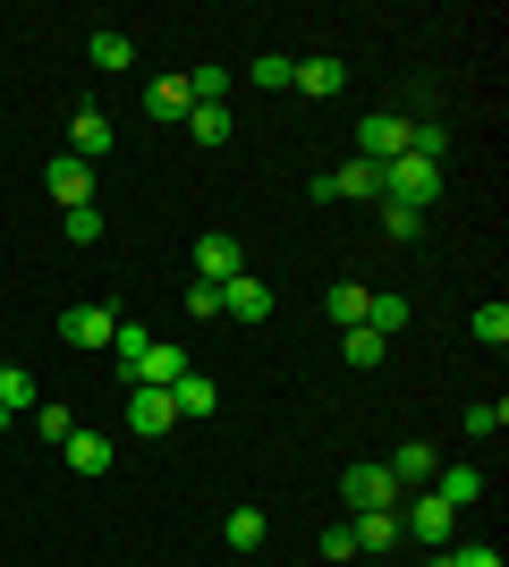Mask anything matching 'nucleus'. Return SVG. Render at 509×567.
I'll return each instance as SVG.
<instances>
[{
	"label": "nucleus",
	"mask_w": 509,
	"mask_h": 567,
	"mask_svg": "<svg viewBox=\"0 0 509 567\" xmlns=\"http://www.w3.org/2000/svg\"><path fill=\"white\" fill-rule=\"evenodd\" d=\"M221 313H230V322H264V313H272V288L255 280V271H238V280H221Z\"/></svg>",
	"instance_id": "11"
},
{
	"label": "nucleus",
	"mask_w": 509,
	"mask_h": 567,
	"mask_svg": "<svg viewBox=\"0 0 509 567\" xmlns=\"http://www.w3.org/2000/svg\"><path fill=\"white\" fill-rule=\"evenodd\" d=\"M348 534H357V550H399L408 543V534H399V508H365Z\"/></svg>",
	"instance_id": "18"
},
{
	"label": "nucleus",
	"mask_w": 509,
	"mask_h": 567,
	"mask_svg": "<svg viewBox=\"0 0 509 567\" xmlns=\"http://www.w3.org/2000/svg\"><path fill=\"white\" fill-rule=\"evenodd\" d=\"M0 406H9V415H34V373H26V364H0Z\"/></svg>",
	"instance_id": "25"
},
{
	"label": "nucleus",
	"mask_w": 509,
	"mask_h": 567,
	"mask_svg": "<svg viewBox=\"0 0 509 567\" xmlns=\"http://www.w3.org/2000/svg\"><path fill=\"white\" fill-rule=\"evenodd\" d=\"M441 559H450V567H501V550H492V543H467V550H441Z\"/></svg>",
	"instance_id": "36"
},
{
	"label": "nucleus",
	"mask_w": 509,
	"mask_h": 567,
	"mask_svg": "<svg viewBox=\"0 0 509 567\" xmlns=\"http://www.w3.org/2000/svg\"><path fill=\"white\" fill-rule=\"evenodd\" d=\"M434 499H441V508H476V499H485V474H476V466H441Z\"/></svg>",
	"instance_id": "17"
},
{
	"label": "nucleus",
	"mask_w": 509,
	"mask_h": 567,
	"mask_svg": "<svg viewBox=\"0 0 509 567\" xmlns=\"http://www.w3.org/2000/svg\"><path fill=\"white\" fill-rule=\"evenodd\" d=\"M179 306H187L195 322H221V288H213V280H187V297H179Z\"/></svg>",
	"instance_id": "32"
},
{
	"label": "nucleus",
	"mask_w": 509,
	"mask_h": 567,
	"mask_svg": "<svg viewBox=\"0 0 509 567\" xmlns=\"http://www.w3.org/2000/svg\"><path fill=\"white\" fill-rule=\"evenodd\" d=\"M339 499H348V508H399V483H390V466H348L339 474Z\"/></svg>",
	"instance_id": "5"
},
{
	"label": "nucleus",
	"mask_w": 509,
	"mask_h": 567,
	"mask_svg": "<svg viewBox=\"0 0 509 567\" xmlns=\"http://www.w3.org/2000/svg\"><path fill=\"white\" fill-rule=\"evenodd\" d=\"M128 432H145V441L179 432V406H170V390H128Z\"/></svg>",
	"instance_id": "10"
},
{
	"label": "nucleus",
	"mask_w": 509,
	"mask_h": 567,
	"mask_svg": "<svg viewBox=\"0 0 509 567\" xmlns=\"http://www.w3.org/2000/svg\"><path fill=\"white\" fill-rule=\"evenodd\" d=\"M145 348H153V331H136V322H120V331H111V355H120V373H136V364H145Z\"/></svg>",
	"instance_id": "27"
},
{
	"label": "nucleus",
	"mask_w": 509,
	"mask_h": 567,
	"mask_svg": "<svg viewBox=\"0 0 509 567\" xmlns=\"http://www.w3.org/2000/svg\"><path fill=\"white\" fill-rule=\"evenodd\" d=\"M383 466H390V483H399V492H425V483L441 474V457H434V441H399Z\"/></svg>",
	"instance_id": "9"
},
{
	"label": "nucleus",
	"mask_w": 509,
	"mask_h": 567,
	"mask_svg": "<svg viewBox=\"0 0 509 567\" xmlns=\"http://www.w3.org/2000/svg\"><path fill=\"white\" fill-rule=\"evenodd\" d=\"M408 297H374V306H365V331H383V339H399V331H408Z\"/></svg>",
	"instance_id": "24"
},
{
	"label": "nucleus",
	"mask_w": 509,
	"mask_h": 567,
	"mask_svg": "<svg viewBox=\"0 0 509 567\" xmlns=\"http://www.w3.org/2000/svg\"><path fill=\"white\" fill-rule=\"evenodd\" d=\"M399 153H408V118H399V111H374L357 127V162L383 169V162H399Z\"/></svg>",
	"instance_id": "3"
},
{
	"label": "nucleus",
	"mask_w": 509,
	"mask_h": 567,
	"mask_svg": "<svg viewBox=\"0 0 509 567\" xmlns=\"http://www.w3.org/2000/svg\"><path fill=\"white\" fill-rule=\"evenodd\" d=\"M34 432H43L51 450H60V441L77 432V415H69V406H51V399H34Z\"/></svg>",
	"instance_id": "29"
},
{
	"label": "nucleus",
	"mask_w": 509,
	"mask_h": 567,
	"mask_svg": "<svg viewBox=\"0 0 509 567\" xmlns=\"http://www.w3.org/2000/svg\"><path fill=\"white\" fill-rule=\"evenodd\" d=\"M69 153H77V162H102V153H111V118H102V111H77L69 118Z\"/></svg>",
	"instance_id": "16"
},
{
	"label": "nucleus",
	"mask_w": 509,
	"mask_h": 567,
	"mask_svg": "<svg viewBox=\"0 0 509 567\" xmlns=\"http://www.w3.org/2000/svg\"><path fill=\"white\" fill-rule=\"evenodd\" d=\"M60 457H69L77 474H111V441H102V432H69V441H60Z\"/></svg>",
	"instance_id": "19"
},
{
	"label": "nucleus",
	"mask_w": 509,
	"mask_h": 567,
	"mask_svg": "<svg viewBox=\"0 0 509 567\" xmlns=\"http://www.w3.org/2000/svg\"><path fill=\"white\" fill-rule=\"evenodd\" d=\"M9 424H18V415H9V406H0V432H9Z\"/></svg>",
	"instance_id": "37"
},
{
	"label": "nucleus",
	"mask_w": 509,
	"mask_h": 567,
	"mask_svg": "<svg viewBox=\"0 0 509 567\" xmlns=\"http://www.w3.org/2000/svg\"><path fill=\"white\" fill-rule=\"evenodd\" d=\"M187 136L195 144H230V102H195V111H187Z\"/></svg>",
	"instance_id": "23"
},
{
	"label": "nucleus",
	"mask_w": 509,
	"mask_h": 567,
	"mask_svg": "<svg viewBox=\"0 0 509 567\" xmlns=\"http://www.w3.org/2000/svg\"><path fill=\"white\" fill-rule=\"evenodd\" d=\"M383 195H390V204H408V213H425V204L441 195V162H425V153L383 162Z\"/></svg>",
	"instance_id": "1"
},
{
	"label": "nucleus",
	"mask_w": 509,
	"mask_h": 567,
	"mask_svg": "<svg viewBox=\"0 0 509 567\" xmlns=\"http://www.w3.org/2000/svg\"><path fill=\"white\" fill-rule=\"evenodd\" d=\"M339 85H348V69H339V60H332V51H323V60H297V76H289V94H339Z\"/></svg>",
	"instance_id": "15"
},
{
	"label": "nucleus",
	"mask_w": 509,
	"mask_h": 567,
	"mask_svg": "<svg viewBox=\"0 0 509 567\" xmlns=\"http://www.w3.org/2000/svg\"><path fill=\"white\" fill-rule=\"evenodd\" d=\"M467 331L485 339V348H509V306H501V297H492V306H476V322H467Z\"/></svg>",
	"instance_id": "28"
},
{
	"label": "nucleus",
	"mask_w": 509,
	"mask_h": 567,
	"mask_svg": "<svg viewBox=\"0 0 509 567\" xmlns=\"http://www.w3.org/2000/svg\"><path fill=\"white\" fill-rule=\"evenodd\" d=\"M170 406H179V424H204V415H213V381H204V373H195V364H187V373H179V381H170Z\"/></svg>",
	"instance_id": "13"
},
{
	"label": "nucleus",
	"mask_w": 509,
	"mask_h": 567,
	"mask_svg": "<svg viewBox=\"0 0 509 567\" xmlns=\"http://www.w3.org/2000/svg\"><path fill=\"white\" fill-rule=\"evenodd\" d=\"M339 195H357V204H365V195H383V169H374V162L323 169V178H315V204H339Z\"/></svg>",
	"instance_id": "8"
},
{
	"label": "nucleus",
	"mask_w": 509,
	"mask_h": 567,
	"mask_svg": "<svg viewBox=\"0 0 509 567\" xmlns=\"http://www.w3.org/2000/svg\"><path fill=\"white\" fill-rule=\"evenodd\" d=\"M339 355H348V364H383V355H390V339L357 322V331H339Z\"/></svg>",
	"instance_id": "26"
},
{
	"label": "nucleus",
	"mask_w": 509,
	"mask_h": 567,
	"mask_svg": "<svg viewBox=\"0 0 509 567\" xmlns=\"http://www.w3.org/2000/svg\"><path fill=\"white\" fill-rule=\"evenodd\" d=\"M60 237H69V246H102V213L94 204H85V213H60Z\"/></svg>",
	"instance_id": "30"
},
{
	"label": "nucleus",
	"mask_w": 509,
	"mask_h": 567,
	"mask_svg": "<svg viewBox=\"0 0 509 567\" xmlns=\"http://www.w3.org/2000/svg\"><path fill=\"white\" fill-rule=\"evenodd\" d=\"M179 373H187V348H170V339H153V348H145V364H136L128 381H136V390H170Z\"/></svg>",
	"instance_id": "12"
},
{
	"label": "nucleus",
	"mask_w": 509,
	"mask_h": 567,
	"mask_svg": "<svg viewBox=\"0 0 509 567\" xmlns=\"http://www.w3.org/2000/svg\"><path fill=\"white\" fill-rule=\"evenodd\" d=\"M145 111H153V118H187V111H195L187 76H153V85H145Z\"/></svg>",
	"instance_id": "20"
},
{
	"label": "nucleus",
	"mask_w": 509,
	"mask_h": 567,
	"mask_svg": "<svg viewBox=\"0 0 509 567\" xmlns=\"http://www.w3.org/2000/svg\"><path fill=\"white\" fill-rule=\"evenodd\" d=\"M264 534H272L264 508H230V525H221V543H230V550H264Z\"/></svg>",
	"instance_id": "22"
},
{
	"label": "nucleus",
	"mask_w": 509,
	"mask_h": 567,
	"mask_svg": "<svg viewBox=\"0 0 509 567\" xmlns=\"http://www.w3.org/2000/svg\"><path fill=\"white\" fill-rule=\"evenodd\" d=\"M289 76H297V60H289V51H264V60H255V85H272V94H281Z\"/></svg>",
	"instance_id": "34"
},
{
	"label": "nucleus",
	"mask_w": 509,
	"mask_h": 567,
	"mask_svg": "<svg viewBox=\"0 0 509 567\" xmlns=\"http://www.w3.org/2000/svg\"><path fill=\"white\" fill-rule=\"evenodd\" d=\"M187 94H195V102H221V94H230V69H195Z\"/></svg>",
	"instance_id": "35"
},
{
	"label": "nucleus",
	"mask_w": 509,
	"mask_h": 567,
	"mask_svg": "<svg viewBox=\"0 0 509 567\" xmlns=\"http://www.w3.org/2000/svg\"><path fill=\"white\" fill-rule=\"evenodd\" d=\"M238 271H246V255H238V237H230V229H204V237H195V280H238Z\"/></svg>",
	"instance_id": "6"
},
{
	"label": "nucleus",
	"mask_w": 509,
	"mask_h": 567,
	"mask_svg": "<svg viewBox=\"0 0 509 567\" xmlns=\"http://www.w3.org/2000/svg\"><path fill=\"white\" fill-rule=\"evenodd\" d=\"M450 525H459V508H441L434 492H399V534H408L416 550H441Z\"/></svg>",
	"instance_id": "2"
},
{
	"label": "nucleus",
	"mask_w": 509,
	"mask_h": 567,
	"mask_svg": "<svg viewBox=\"0 0 509 567\" xmlns=\"http://www.w3.org/2000/svg\"><path fill=\"white\" fill-rule=\"evenodd\" d=\"M43 187H51V204H60V213H85V204H94V162H51L43 169Z\"/></svg>",
	"instance_id": "7"
},
{
	"label": "nucleus",
	"mask_w": 509,
	"mask_h": 567,
	"mask_svg": "<svg viewBox=\"0 0 509 567\" xmlns=\"http://www.w3.org/2000/svg\"><path fill=\"white\" fill-rule=\"evenodd\" d=\"M425 567H450V559H441V550H434V559H425Z\"/></svg>",
	"instance_id": "38"
},
{
	"label": "nucleus",
	"mask_w": 509,
	"mask_h": 567,
	"mask_svg": "<svg viewBox=\"0 0 509 567\" xmlns=\"http://www.w3.org/2000/svg\"><path fill=\"white\" fill-rule=\"evenodd\" d=\"M111 331H120V313H111V306H69V313H60V339H69L77 355L111 348Z\"/></svg>",
	"instance_id": "4"
},
{
	"label": "nucleus",
	"mask_w": 509,
	"mask_h": 567,
	"mask_svg": "<svg viewBox=\"0 0 509 567\" xmlns=\"http://www.w3.org/2000/svg\"><path fill=\"white\" fill-rule=\"evenodd\" d=\"M85 60H94V69H102V76H128V69H136V43H128L120 25H102L94 43H85Z\"/></svg>",
	"instance_id": "14"
},
{
	"label": "nucleus",
	"mask_w": 509,
	"mask_h": 567,
	"mask_svg": "<svg viewBox=\"0 0 509 567\" xmlns=\"http://www.w3.org/2000/svg\"><path fill=\"white\" fill-rule=\"evenodd\" d=\"M365 306H374V288H357V280H339L332 297H323V313H332L339 331H357V322H365Z\"/></svg>",
	"instance_id": "21"
},
{
	"label": "nucleus",
	"mask_w": 509,
	"mask_h": 567,
	"mask_svg": "<svg viewBox=\"0 0 509 567\" xmlns=\"http://www.w3.org/2000/svg\"><path fill=\"white\" fill-rule=\"evenodd\" d=\"M383 237H425V213H408V204L383 195Z\"/></svg>",
	"instance_id": "33"
},
{
	"label": "nucleus",
	"mask_w": 509,
	"mask_h": 567,
	"mask_svg": "<svg viewBox=\"0 0 509 567\" xmlns=\"http://www.w3.org/2000/svg\"><path fill=\"white\" fill-rule=\"evenodd\" d=\"M501 424H509V406H501V399H476V406H467V432H476V441H492Z\"/></svg>",
	"instance_id": "31"
}]
</instances>
